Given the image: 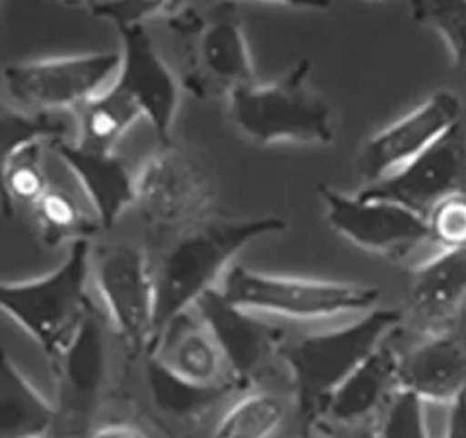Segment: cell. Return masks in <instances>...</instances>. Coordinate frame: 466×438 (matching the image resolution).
Returning a JSON list of instances; mask_svg holds the SVG:
<instances>
[{
	"mask_svg": "<svg viewBox=\"0 0 466 438\" xmlns=\"http://www.w3.org/2000/svg\"><path fill=\"white\" fill-rule=\"evenodd\" d=\"M286 227V221L278 216L204 218L179 231L153 269L157 339L167 324L191 311L212 290H218L237 254L258 239L280 233Z\"/></svg>",
	"mask_w": 466,
	"mask_h": 438,
	"instance_id": "obj_1",
	"label": "cell"
},
{
	"mask_svg": "<svg viewBox=\"0 0 466 438\" xmlns=\"http://www.w3.org/2000/svg\"><path fill=\"white\" fill-rule=\"evenodd\" d=\"M90 279L92 244L77 240L58 269L46 276L0 282V311L45 351L49 367L60 360L95 307L88 293Z\"/></svg>",
	"mask_w": 466,
	"mask_h": 438,
	"instance_id": "obj_2",
	"label": "cell"
},
{
	"mask_svg": "<svg viewBox=\"0 0 466 438\" xmlns=\"http://www.w3.org/2000/svg\"><path fill=\"white\" fill-rule=\"evenodd\" d=\"M401 320L397 309L375 307L342 328L282 341L278 358L293 381L303 413L318 419L331 392L390 339Z\"/></svg>",
	"mask_w": 466,
	"mask_h": 438,
	"instance_id": "obj_3",
	"label": "cell"
},
{
	"mask_svg": "<svg viewBox=\"0 0 466 438\" xmlns=\"http://www.w3.org/2000/svg\"><path fill=\"white\" fill-rule=\"evenodd\" d=\"M312 66L303 58L270 85L233 90L228 113L237 130L261 146L276 142L321 144L335 138L333 111L327 98L310 85Z\"/></svg>",
	"mask_w": 466,
	"mask_h": 438,
	"instance_id": "obj_4",
	"label": "cell"
},
{
	"mask_svg": "<svg viewBox=\"0 0 466 438\" xmlns=\"http://www.w3.org/2000/svg\"><path fill=\"white\" fill-rule=\"evenodd\" d=\"M218 291L233 307L246 312L289 320L361 316L379 307L382 297L380 288L373 284L276 276L244 265H232Z\"/></svg>",
	"mask_w": 466,
	"mask_h": 438,
	"instance_id": "obj_5",
	"label": "cell"
},
{
	"mask_svg": "<svg viewBox=\"0 0 466 438\" xmlns=\"http://www.w3.org/2000/svg\"><path fill=\"white\" fill-rule=\"evenodd\" d=\"M164 18L177 37L185 62L181 85L189 92L198 97L225 92L228 97L237 88L257 83L244 28L233 7H219L204 18L193 7L170 2Z\"/></svg>",
	"mask_w": 466,
	"mask_h": 438,
	"instance_id": "obj_6",
	"label": "cell"
},
{
	"mask_svg": "<svg viewBox=\"0 0 466 438\" xmlns=\"http://www.w3.org/2000/svg\"><path fill=\"white\" fill-rule=\"evenodd\" d=\"M92 277L123 352L142 365L157 342L155 276L147 254L134 242L104 244L92 250Z\"/></svg>",
	"mask_w": 466,
	"mask_h": 438,
	"instance_id": "obj_7",
	"label": "cell"
},
{
	"mask_svg": "<svg viewBox=\"0 0 466 438\" xmlns=\"http://www.w3.org/2000/svg\"><path fill=\"white\" fill-rule=\"evenodd\" d=\"M119 51L7 64L0 81L7 95L34 113L79 109L116 77Z\"/></svg>",
	"mask_w": 466,
	"mask_h": 438,
	"instance_id": "obj_8",
	"label": "cell"
},
{
	"mask_svg": "<svg viewBox=\"0 0 466 438\" xmlns=\"http://www.w3.org/2000/svg\"><path fill=\"white\" fill-rule=\"evenodd\" d=\"M209 183L183 149L165 144L136 176V200L142 221L157 230H187L209 209Z\"/></svg>",
	"mask_w": 466,
	"mask_h": 438,
	"instance_id": "obj_9",
	"label": "cell"
},
{
	"mask_svg": "<svg viewBox=\"0 0 466 438\" xmlns=\"http://www.w3.org/2000/svg\"><path fill=\"white\" fill-rule=\"evenodd\" d=\"M466 123L452 125L414 160L388 178L365 186L358 197L388 200L428 218L442 200L466 193Z\"/></svg>",
	"mask_w": 466,
	"mask_h": 438,
	"instance_id": "obj_10",
	"label": "cell"
},
{
	"mask_svg": "<svg viewBox=\"0 0 466 438\" xmlns=\"http://www.w3.org/2000/svg\"><path fill=\"white\" fill-rule=\"evenodd\" d=\"M318 195L329 227L365 251L405 258L430 242L426 219L410 209L348 195L325 183L318 186Z\"/></svg>",
	"mask_w": 466,
	"mask_h": 438,
	"instance_id": "obj_11",
	"label": "cell"
},
{
	"mask_svg": "<svg viewBox=\"0 0 466 438\" xmlns=\"http://www.w3.org/2000/svg\"><path fill=\"white\" fill-rule=\"evenodd\" d=\"M461 119L463 102L456 93H433L412 113L400 117L363 144L356 160L360 176L367 186L388 178Z\"/></svg>",
	"mask_w": 466,
	"mask_h": 438,
	"instance_id": "obj_12",
	"label": "cell"
},
{
	"mask_svg": "<svg viewBox=\"0 0 466 438\" xmlns=\"http://www.w3.org/2000/svg\"><path fill=\"white\" fill-rule=\"evenodd\" d=\"M121 62L115 85L146 117L164 144H170L181 104V81L158 55L144 24L119 25Z\"/></svg>",
	"mask_w": 466,
	"mask_h": 438,
	"instance_id": "obj_13",
	"label": "cell"
},
{
	"mask_svg": "<svg viewBox=\"0 0 466 438\" xmlns=\"http://www.w3.org/2000/svg\"><path fill=\"white\" fill-rule=\"evenodd\" d=\"M58 386L62 428L81 424V435L94 423L92 413L106 390L107 344L102 320L92 309L66 352L51 365Z\"/></svg>",
	"mask_w": 466,
	"mask_h": 438,
	"instance_id": "obj_14",
	"label": "cell"
},
{
	"mask_svg": "<svg viewBox=\"0 0 466 438\" xmlns=\"http://www.w3.org/2000/svg\"><path fill=\"white\" fill-rule=\"evenodd\" d=\"M221 347L233 381L248 388L282 344L279 330L263 323L257 314L233 307L218 290H212L195 305Z\"/></svg>",
	"mask_w": 466,
	"mask_h": 438,
	"instance_id": "obj_15",
	"label": "cell"
},
{
	"mask_svg": "<svg viewBox=\"0 0 466 438\" xmlns=\"http://www.w3.org/2000/svg\"><path fill=\"white\" fill-rule=\"evenodd\" d=\"M47 149L77 179L102 230H111L123 212L134 208L136 176L115 151L94 149L64 136L51 138Z\"/></svg>",
	"mask_w": 466,
	"mask_h": 438,
	"instance_id": "obj_16",
	"label": "cell"
},
{
	"mask_svg": "<svg viewBox=\"0 0 466 438\" xmlns=\"http://www.w3.org/2000/svg\"><path fill=\"white\" fill-rule=\"evenodd\" d=\"M149 358L195 388H240L230 375L221 347L195 307L165 326Z\"/></svg>",
	"mask_w": 466,
	"mask_h": 438,
	"instance_id": "obj_17",
	"label": "cell"
},
{
	"mask_svg": "<svg viewBox=\"0 0 466 438\" xmlns=\"http://www.w3.org/2000/svg\"><path fill=\"white\" fill-rule=\"evenodd\" d=\"M398 358L384 342L331 392L318 421L337 428L372 424L397 392Z\"/></svg>",
	"mask_w": 466,
	"mask_h": 438,
	"instance_id": "obj_18",
	"label": "cell"
},
{
	"mask_svg": "<svg viewBox=\"0 0 466 438\" xmlns=\"http://www.w3.org/2000/svg\"><path fill=\"white\" fill-rule=\"evenodd\" d=\"M398 390L422 400L454 402L466 392V346L452 333H430L426 341L400 354Z\"/></svg>",
	"mask_w": 466,
	"mask_h": 438,
	"instance_id": "obj_19",
	"label": "cell"
},
{
	"mask_svg": "<svg viewBox=\"0 0 466 438\" xmlns=\"http://www.w3.org/2000/svg\"><path fill=\"white\" fill-rule=\"evenodd\" d=\"M465 301L466 248L441 251L412 270L407 311L428 335L445 331Z\"/></svg>",
	"mask_w": 466,
	"mask_h": 438,
	"instance_id": "obj_20",
	"label": "cell"
},
{
	"mask_svg": "<svg viewBox=\"0 0 466 438\" xmlns=\"http://www.w3.org/2000/svg\"><path fill=\"white\" fill-rule=\"evenodd\" d=\"M62 421L49 402L0 346V438L60 437Z\"/></svg>",
	"mask_w": 466,
	"mask_h": 438,
	"instance_id": "obj_21",
	"label": "cell"
},
{
	"mask_svg": "<svg viewBox=\"0 0 466 438\" xmlns=\"http://www.w3.org/2000/svg\"><path fill=\"white\" fill-rule=\"evenodd\" d=\"M289 413L291 405L279 392L246 388L214 419L208 438H276Z\"/></svg>",
	"mask_w": 466,
	"mask_h": 438,
	"instance_id": "obj_22",
	"label": "cell"
},
{
	"mask_svg": "<svg viewBox=\"0 0 466 438\" xmlns=\"http://www.w3.org/2000/svg\"><path fill=\"white\" fill-rule=\"evenodd\" d=\"M30 216L43 244L56 248L62 242L90 240L102 230L94 209L83 208L81 200L64 186L49 185Z\"/></svg>",
	"mask_w": 466,
	"mask_h": 438,
	"instance_id": "obj_23",
	"label": "cell"
},
{
	"mask_svg": "<svg viewBox=\"0 0 466 438\" xmlns=\"http://www.w3.org/2000/svg\"><path fill=\"white\" fill-rule=\"evenodd\" d=\"M76 115L79 121L76 140L100 151H115L117 140L142 117L139 107L115 83L76 109Z\"/></svg>",
	"mask_w": 466,
	"mask_h": 438,
	"instance_id": "obj_24",
	"label": "cell"
},
{
	"mask_svg": "<svg viewBox=\"0 0 466 438\" xmlns=\"http://www.w3.org/2000/svg\"><path fill=\"white\" fill-rule=\"evenodd\" d=\"M144 377L147 392L157 413L172 421H193L210 411L219 400L238 390L237 386L202 390L179 381L172 373L162 369L153 358L144 363Z\"/></svg>",
	"mask_w": 466,
	"mask_h": 438,
	"instance_id": "obj_25",
	"label": "cell"
},
{
	"mask_svg": "<svg viewBox=\"0 0 466 438\" xmlns=\"http://www.w3.org/2000/svg\"><path fill=\"white\" fill-rule=\"evenodd\" d=\"M64 123L47 113H18L0 106V214L13 218L4 179L11 160L32 142L51 140L64 136Z\"/></svg>",
	"mask_w": 466,
	"mask_h": 438,
	"instance_id": "obj_26",
	"label": "cell"
},
{
	"mask_svg": "<svg viewBox=\"0 0 466 438\" xmlns=\"http://www.w3.org/2000/svg\"><path fill=\"white\" fill-rule=\"evenodd\" d=\"M49 140H37L24 148L7 167L4 188L9 208H32L43 199L51 185L47 178L46 151Z\"/></svg>",
	"mask_w": 466,
	"mask_h": 438,
	"instance_id": "obj_27",
	"label": "cell"
},
{
	"mask_svg": "<svg viewBox=\"0 0 466 438\" xmlns=\"http://www.w3.org/2000/svg\"><path fill=\"white\" fill-rule=\"evenodd\" d=\"M416 18L430 25L449 47L454 66L466 72V0L412 2Z\"/></svg>",
	"mask_w": 466,
	"mask_h": 438,
	"instance_id": "obj_28",
	"label": "cell"
},
{
	"mask_svg": "<svg viewBox=\"0 0 466 438\" xmlns=\"http://www.w3.org/2000/svg\"><path fill=\"white\" fill-rule=\"evenodd\" d=\"M375 438H422L420 398L412 392L397 390L382 413L372 423Z\"/></svg>",
	"mask_w": 466,
	"mask_h": 438,
	"instance_id": "obj_29",
	"label": "cell"
},
{
	"mask_svg": "<svg viewBox=\"0 0 466 438\" xmlns=\"http://www.w3.org/2000/svg\"><path fill=\"white\" fill-rule=\"evenodd\" d=\"M430 242L441 251L466 248V193H458L442 200L426 218Z\"/></svg>",
	"mask_w": 466,
	"mask_h": 438,
	"instance_id": "obj_30",
	"label": "cell"
},
{
	"mask_svg": "<svg viewBox=\"0 0 466 438\" xmlns=\"http://www.w3.org/2000/svg\"><path fill=\"white\" fill-rule=\"evenodd\" d=\"M96 18L119 25L144 24L146 18L162 16L170 7V2H85Z\"/></svg>",
	"mask_w": 466,
	"mask_h": 438,
	"instance_id": "obj_31",
	"label": "cell"
},
{
	"mask_svg": "<svg viewBox=\"0 0 466 438\" xmlns=\"http://www.w3.org/2000/svg\"><path fill=\"white\" fill-rule=\"evenodd\" d=\"M81 438H158L155 432L136 417H102L94 421Z\"/></svg>",
	"mask_w": 466,
	"mask_h": 438,
	"instance_id": "obj_32",
	"label": "cell"
},
{
	"mask_svg": "<svg viewBox=\"0 0 466 438\" xmlns=\"http://www.w3.org/2000/svg\"><path fill=\"white\" fill-rule=\"evenodd\" d=\"M447 438H466V392L454 402V415Z\"/></svg>",
	"mask_w": 466,
	"mask_h": 438,
	"instance_id": "obj_33",
	"label": "cell"
},
{
	"mask_svg": "<svg viewBox=\"0 0 466 438\" xmlns=\"http://www.w3.org/2000/svg\"><path fill=\"white\" fill-rule=\"evenodd\" d=\"M56 438H69V437H56Z\"/></svg>",
	"mask_w": 466,
	"mask_h": 438,
	"instance_id": "obj_34",
	"label": "cell"
},
{
	"mask_svg": "<svg viewBox=\"0 0 466 438\" xmlns=\"http://www.w3.org/2000/svg\"><path fill=\"white\" fill-rule=\"evenodd\" d=\"M0 85H2V81H0Z\"/></svg>",
	"mask_w": 466,
	"mask_h": 438,
	"instance_id": "obj_35",
	"label": "cell"
}]
</instances>
